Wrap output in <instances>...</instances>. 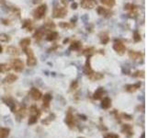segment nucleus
Returning <instances> with one entry per match:
<instances>
[{
  "label": "nucleus",
  "mask_w": 147,
  "mask_h": 138,
  "mask_svg": "<svg viewBox=\"0 0 147 138\" xmlns=\"http://www.w3.org/2000/svg\"><path fill=\"white\" fill-rule=\"evenodd\" d=\"M104 138H119V136L118 134L116 133H107Z\"/></svg>",
  "instance_id": "obj_34"
},
{
  "label": "nucleus",
  "mask_w": 147,
  "mask_h": 138,
  "mask_svg": "<svg viewBox=\"0 0 147 138\" xmlns=\"http://www.w3.org/2000/svg\"><path fill=\"white\" fill-rule=\"evenodd\" d=\"M1 52H2V47L0 46V53H1Z\"/></svg>",
  "instance_id": "obj_42"
},
{
  "label": "nucleus",
  "mask_w": 147,
  "mask_h": 138,
  "mask_svg": "<svg viewBox=\"0 0 147 138\" xmlns=\"http://www.w3.org/2000/svg\"><path fill=\"white\" fill-rule=\"evenodd\" d=\"M23 28H26L27 29V31H31L30 29V26H31V21L29 20V19H27V20H25V22L23 23Z\"/></svg>",
  "instance_id": "obj_31"
},
{
  "label": "nucleus",
  "mask_w": 147,
  "mask_h": 138,
  "mask_svg": "<svg viewBox=\"0 0 147 138\" xmlns=\"http://www.w3.org/2000/svg\"><path fill=\"white\" fill-rule=\"evenodd\" d=\"M96 4V0H81V6L84 8H93Z\"/></svg>",
  "instance_id": "obj_11"
},
{
  "label": "nucleus",
  "mask_w": 147,
  "mask_h": 138,
  "mask_svg": "<svg viewBox=\"0 0 147 138\" xmlns=\"http://www.w3.org/2000/svg\"><path fill=\"white\" fill-rule=\"evenodd\" d=\"M133 39H134V41H140V40H141V36H140V34H139V32L138 31L134 32V37H133Z\"/></svg>",
  "instance_id": "obj_38"
},
{
  "label": "nucleus",
  "mask_w": 147,
  "mask_h": 138,
  "mask_svg": "<svg viewBox=\"0 0 147 138\" xmlns=\"http://www.w3.org/2000/svg\"><path fill=\"white\" fill-rule=\"evenodd\" d=\"M59 26L61 28H64V29H69V28L72 27V26H71L69 23H66V22H61L59 24Z\"/></svg>",
  "instance_id": "obj_35"
},
{
  "label": "nucleus",
  "mask_w": 147,
  "mask_h": 138,
  "mask_svg": "<svg viewBox=\"0 0 147 138\" xmlns=\"http://www.w3.org/2000/svg\"><path fill=\"white\" fill-rule=\"evenodd\" d=\"M78 87V82L76 81V80H74V81H73L72 82V84H71V86H70V88L73 90V89H75V88H77Z\"/></svg>",
  "instance_id": "obj_37"
},
{
  "label": "nucleus",
  "mask_w": 147,
  "mask_h": 138,
  "mask_svg": "<svg viewBox=\"0 0 147 138\" xmlns=\"http://www.w3.org/2000/svg\"><path fill=\"white\" fill-rule=\"evenodd\" d=\"M29 112H30V115H38V116H41V111H40V110H39L35 105H32L31 107L29 108Z\"/></svg>",
  "instance_id": "obj_21"
},
{
  "label": "nucleus",
  "mask_w": 147,
  "mask_h": 138,
  "mask_svg": "<svg viewBox=\"0 0 147 138\" xmlns=\"http://www.w3.org/2000/svg\"><path fill=\"white\" fill-rule=\"evenodd\" d=\"M74 114L73 112H72V110L71 109L67 111V113L65 115V119H64V122H65V123L68 125L69 128H74Z\"/></svg>",
  "instance_id": "obj_3"
},
{
  "label": "nucleus",
  "mask_w": 147,
  "mask_h": 138,
  "mask_svg": "<svg viewBox=\"0 0 147 138\" xmlns=\"http://www.w3.org/2000/svg\"><path fill=\"white\" fill-rule=\"evenodd\" d=\"M76 7H77V4H76V3H74V4L72 5V8L73 9H75L76 8Z\"/></svg>",
  "instance_id": "obj_40"
},
{
  "label": "nucleus",
  "mask_w": 147,
  "mask_h": 138,
  "mask_svg": "<svg viewBox=\"0 0 147 138\" xmlns=\"http://www.w3.org/2000/svg\"><path fill=\"white\" fill-rule=\"evenodd\" d=\"M39 117H40V116H38V115H30L29 118L28 123L29 124V125H32V124L36 123L37 122H38V120H39Z\"/></svg>",
  "instance_id": "obj_23"
},
{
  "label": "nucleus",
  "mask_w": 147,
  "mask_h": 138,
  "mask_svg": "<svg viewBox=\"0 0 147 138\" xmlns=\"http://www.w3.org/2000/svg\"><path fill=\"white\" fill-rule=\"evenodd\" d=\"M11 67H9L8 64H0V73H7Z\"/></svg>",
  "instance_id": "obj_24"
},
{
  "label": "nucleus",
  "mask_w": 147,
  "mask_h": 138,
  "mask_svg": "<svg viewBox=\"0 0 147 138\" xmlns=\"http://www.w3.org/2000/svg\"><path fill=\"white\" fill-rule=\"evenodd\" d=\"M142 138H144V133H142Z\"/></svg>",
  "instance_id": "obj_41"
},
{
  "label": "nucleus",
  "mask_w": 147,
  "mask_h": 138,
  "mask_svg": "<svg viewBox=\"0 0 147 138\" xmlns=\"http://www.w3.org/2000/svg\"><path fill=\"white\" fill-rule=\"evenodd\" d=\"M26 113H27L26 108H24V107H23V108H20V109L18 110V112H17V115H18V120L24 119V117L26 116Z\"/></svg>",
  "instance_id": "obj_20"
},
{
  "label": "nucleus",
  "mask_w": 147,
  "mask_h": 138,
  "mask_svg": "<svg viewBox=\"0 0 147 138\" xmlns=\"http://www.w3.org/2000/svg\"><path fill=\"white\" fill-rule=\"evenodd\" d=\"M141 87V82H138V83H135L133 85H127L126 86V90L128 92H135L136 90H138L139 88Z\"/></svg>",
  "instance_id": "obj_14"
},
{
  "label": "nucleus",
  "mask_w": 147,
  "mask_h": 138,
  "mask_svg": "<svg viewBox=\"0 0 147 138\" xmlns=\"http://www.w3.org/2000/svg\"><path fill=\"white\" fill-rule=\"evenodd\" d=\"M18 79V76L14 75V74H8L6 77L4 78V83H7V84H12L15 81H17Z\"/></svg>",
  "instance_id": "obj_15"
},
{
  "label": "nucleus",
  "mask_w": 147,
  "mask_h": 138,
  "mask_svg": "<svg viewBox=\"0 0 147 138\" xmlns=\"http://www.w3.org/2000/svg\"><path fill=\"white\" fill-rule=\"evenodd\" d=\"M51 99H52V97L49 93L44 95V97H43V103H42V107L44 109H48L50 107V103L51 101Z\"/></svg>",
  "instance_id": "obj_12"
},
{
  "label": "nucleus",
  "mask_w": 147,
  "mask_h": 138,
  "mask_svg": "<svg viewBox=\"0 0 147 138\" xmlns=\"http://www.w3.org/2000/svg\"><path fill=\"white\" fill-rule=\"evenodd\" d=\"M57 37H58V33L55 31H51V33H49L48 35H47V38H46V40L47 41H54V40H56L57 39Z\"/></svg>",
  "instance_id": "obj_22"
},
{
  "label": "nucleus",
  "mask_w": 147,
  "mask_h": 138,
  "mask_svg": "<svg viewBox=\"0 0 147 138\" xmlns=\"http://www.w3.org/2000/svg\"><path fill=\"white\" fill-rule=\"evenodd\" d=\"M122 116L124 117L123 119H125V120H132V117L131 115L127 114V113H123V114H122Z\"/></svg>",
  "instance_id": "obj_39"
},
{
  "label": "nucleus",
  "mask_w": 147,
  "mask_h": 138,
  "mask_svg": "<svg viewBox=\"0 0 147 138\" xmlns=\"http://www.w3.org/2000/svg\"><path fill=\"white\" fill-rule=\"evenodd\" d=\"M42 36H43V31H41V30H38L34 35L35 39H37V40H41Z\"/></svg>",
  "instance_id": "obj_32"
},
{
  "label": "nucleus",
  "mask_w": 147,
  "mask_h": 138,
  "mask_svg": "<svg viewBox=\"0 0 147 138\" xmlns=\"http://www.w3.org/2000/svg\"><path fill=\"white\" fill-rule=\"evenodd\" d=\"M7 53L10 55H18L20 54L19 50H18V48L14 47V46H8L7 48Z\"/></svg>",
  "instance_id": "obj_17"
},
{
  "label": "nucleus",
  "mask_w": 147,
  "mask_h": 138,
  "mask_svg": "<svg viewBox=\"0 0 147 138\" xmlns=\"http://www.w3.org/2000/svg\"><path fill=\"white\" fill-rule=\"evenodd\" d=\"M100 39H101V42H102L103 44L108 43L109 41H110V38H109V36H108L107 34H103V35H101Z\"/></svg>",
  "instance_id": "obj_33"
},
{
  "label": "nucleus",
  "mask_w": 147,
  "mask_h": 138,
  "mask_svg": "<svg viewBox=\"0 0 147 138\" xmlns=\"http://www.w3.org/2000/svg\"><path fill=\"white\" fill-rule=\"evenodd\" d=\"M24 51H25L26 54L28 55L27 64L29 66H34V65L37 64V60H36V58H35L34 54H33L32 50L29 49V48H24Z\"/></svg>",
  "instance_id": "obj_1"
},
{
  "label": "nucleus",
  "mask_w": 147,
  "mask_h": 138,
  "mask_svg": "<svg viewBox=\"0 0 147 138\" xmlns=\"http://www.w3.org/2000/svg\"><path fill=\"white\" fill-rule=\"evenodd\" d=\"M88 77L91 79L92 81H96V80H99V79H102L104 77L103 74L100 73H95V72H92L91 74L88 75Z\"/></svg>",
  "instance_id": "obj_16"
},
{
  "label": "nucleus",
  "mask_w": 147,
  "mask_h": 138,
  "mask_svg": "<svg viewBox=\"0 0 147 138\" xmlns=\"http://www.w3.org/2000/svg\"><path fill=\"white\" fill-rule=\"evenodd\" d=\"M10 133V129L6 128V127H1L0 128V138H7Z\"/></svg>",
  "instance_id": "obj_18"
},
{
  "label": "nucleus",
  "mask_w": 147,
  "mask_h": 138,
  "mask_svg": "<svg viewBox=\"0 0 147 138\" xmlns=\"http://www.w3.org/2000/svg\"><path fill=\"white\" fill-rule=\"evenodd\" d=\"M129 56H130V58H131V59L138 60V59H140L142 55V54L137 53V52H134V51H130V52H129Z\"/></svg>",
  "instance_id": "obj_19"
},
{
  "label": "nucleus",
  "mask_w": 147,
  "mask_h": 138,
  "mask_svg": "<svg viewBox=\"0 0 147 138\" xmlns=\"http://www.w3.org/2000/svg\"><path fill=\"white\" fill-rule=\"evenodd\" d=\"M101 107L104 110H108L111 107V100L109 97H105L103 98V100H101Z\"/></svg>",
  "instance_id": "obj_13"
},
{
  "label": "nucleus",
  "mask_w": 147,
  "mask_h": 138,
  "mask_svg": "<svg viewBox=\"0 0 147 138\" xmlns=\"http://www.w3.org/2000/svg\"><path fill=\"white\" fill-rule=\"evenodd\" d=\"M133 76L134 77H144V72L143 71H137V72H135V73L133 74Z\"/></svg>",
  "instance_id": "obj_36"
},
{
  "label": "nucleus",
  "mask_w": 147,
  "mask_h": 138,
  "mask_svg": "<svg viewBox=\"0 0 147 138\" xmlns=\"http://www.w3.org/2000/svg\"><path fill=\"white\" fill-rule=\"evenodd\" d=\"M104 95H105V89H104L103 87H98L96 91L94 92L93 99L96 100H101V99L103 98Z\"/></svg>",
  "instance_id": "obj_10"
},
{
  "label": "nucleus",
  "mask_w": 147,
  "mask_h": 138,
  "mask_svg": "<svg viewBox=\"0 0 147 138\" xmlns=\"http://www.w3.org/2000/svg\"><path fill=\"white\" fill-rule=\"evenodd\" d=\"M81 47V43L80 41H74L73 43L70 46V49L71 50H79Z\"/></svg>",
  "instance_id": "obj_27"
},
{
  "label": "nucleus",
  "mask_w": 147,
  "mask_h": 138,
  "mask_svg": "<svg viewBox=\"0 0 147 138\" xmlns=\"http://www.w3.org/2000/svg\"><path fill=\"white\" fill-rule=\"evenodd\" d=\"M66 13H67V11L64 8H55L53 10V17L54 18H64Z\"/></svg>",
  "instance_id": "obj_8"
},
{
  "label": "nucleus",
  "mask_w": 147,
  "mask_h": 138,
  "mask_svg": "<svg viewBox=\"0 0 147 138\" xmlns=\"http://www.w3.org/2000/svg\"><path fill=\"white\" fill-rule=\"evenodd\" d=\"M97 13L99 14V15H101V16H105V17H107V15H109L110 12H109L105 8L99 7V8H97Z\"/></svg>",
  "instance_id": "obj_25"
},
{
  "label": "nucleus",
  "mask_w": 147,
  "mask_h": 138,
  "mask_svg": "<svg viewBox=\"0 0 147 138\" xmlns=\"http://www.w3.org/2000/svg\"><path fill=\"white\" fill-rule=\"evenodd\" d=\"M54 118H55V115L52 113V114H51L50 116H48L45 120H43V121H42V123L49 124V123H50L51 121H53V120H54Z\"/></svg>",
  "instance_id": "obj_30"
},
{
  "label": "nucleus",
  "mask_w": 147,
  "mask_h": 138,
  "mask_svg": "<svg viewBox=\"0 0 147 138\" xmlns=\"http://www.w3.org/2000/svg\"><path fill=\"white\" fill-rule=\"evenodd\" d=\"M100 2L103 3L104 5H106V6L110 7V8L113 7L115 4V0H100Z\"/></svg>",
  "instance_id": "obj_28"
},
{
  "label": "nucleus",
  "mask_w": 147,
  "mask_h": 138,
  "mask_svg": "<svg viewBox=\"0 0 147 138\" xmlns=\"http://www.w3.org/2000/svg\"><path fill=\"white\" fill-rule=\"evenodd\" d=\"M29 95L31 97V99L33 100H40L41 99V97H42V94H41V92L36 88V87H32L31 89H30V91H29Z\"/></svg>",
  "instance_id": "obj_6"
},
{
  "label": "nucleus",
  "mask_w": 147,
  "mask_h": 138,
  "mask_svg": "<svg viewBox=\"0 0 147 138\" xmlns=\"http://www.w3.org/2000/svg\"><path fill=\"white\" fill-rule=\"evenodd\" d=\"M3 101L10 108L12 112H16V103L12 98H4Z\"/></svg>",
  "instance_id": "obj_9"
},
{
  "label": "nucleus",
  "mask_w": 147,
  "mask_h": 138,
  "mask_svg": "<svg viewBox=\"0 0 147 138\" xmlns=\"http://www.w3.org/2000/svg\"><path fill=\"white\" fill-rule=\"evenodd\" d=\"M113 49H114L119 55H123L125 51H126V48H125L124 44L119 41H115L114 45H113Z\"/></svg>",
  "instance_id": "obj_5"
},
{
  "label": "nucleus",
  "mask_w": 147,
  "mask_h": 138,
  "mask_svg": "<svg viewBox=\"0 0 147 138\" xmlns=\"http://www.w3.org/2000/svg\"><path fill=\"white\" fill-rule=\"evenodd\" d=\"M11 66H12V68H13L16 72H18V73L21 72L23 69H24V64H23V62L20 59H18V58L12 60Z\"/></svg>",
  "instance_id": "obj_2"
},
{
  "label": "nucleus",
  "mask_w": 147,
  "mask_h": 138,
  "mask_svg": "<svg viewBox=\"0 0 147 138\" xmlns=\"http://www.w3.org/2000/svg\"><path fill=\"white\" fill-rule=\"evenodd\" d=\"M121 133H125L128 138L132 137L133 135L132 126L131 124H123L122 127H121Z\"/></svg>",
  "instance_id": "obj_7"
},
{
  "label": "nucleus",
  "mask_w": 147,
  "mask_h": 138,
  "mask_svg": "<svg viewBox=\"0 0 147 138\" xmlns=\"http://www.w3.org/2000/svg\"><path fill=\"white\" fill-rule=\"evenodd\" d=\"M29 44H30V40H29V39H28V38L23 39L22 41H20V46L22 47L23 49H24V48H27Z\"/></svg>",
  "instance_id": "obj_26"
},
{
  "label": "nucleus",
  "mask_w": 147,
  "mask_h": 138,
  "mask_svg": "<svg viewBox=\"0 0 147 138\" xmlns=\"http://www.w3.org/2000/svg\"><path fill=\"white\" fill-rule=\"evenodd\" d=\"M79 138H84V137H79Z\"/></svg>",
  "instance_id": "obj_43"
},
{
  "label": "nucleus",
  "mask_w": 147,
  "mask_h": 138,
  "mask_svg": "<svg viewBox=\"0 0 147 138\" xmlns=\"http://www.w3.org/2000/svg\"><path fill=\"white\" fill-rule=\"evenodd\" d=\"M0 41H3V42H7V41H10V38L7 34L2 33V34H0Z\"/></svg>",
  "instance_id": "obj_29"
},
{
  "label": "nucleus",
  "mask_w": 147,
  "mask_h": 138,
  "mask_svg": "<svg viewBox=\"0 0 147 138\" xmlns=\"http://www.w3.org/2000/svg\"><path fill=\"white\" fill-rule=\"evenodd\" d=\"M46 9H47V6H46L45 4L38 7V8L35 9V11H34V18H37V19L41 18L44 16V14H45L46 12Z\"/></svg>",
  "instance_id": "obj_4"
}]
</instances>
